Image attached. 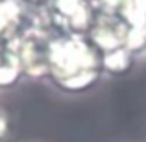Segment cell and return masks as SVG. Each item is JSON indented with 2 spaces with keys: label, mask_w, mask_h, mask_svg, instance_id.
Returning <instances> with one entry per match:
<instances>
[{
  "label": "cell",
  "mask_w": 146,
  "mask_h": 142,
  "mask_svg": "<svg viewBox=\"0 0 146 142\" xmlns=\"http://www.w3.org/2000/svg\"><path fill=\"white\" fill-rule=\"evenodd\" d=\"M129 32V24L118 13L98 11L93 20V26L87 32V37L100 52L122 48L126 44V37Z\"/></svg>",
  "instance_id": "5b68a950"
},
{
  "label": "cell",
  "mask_w": 146,
  "mask_h": 142,
  "mask_svg": "<svg viewBox=\"0 0 146 142\" xmlns=\"http://www.w3.org/2000/svg\"><path fill=\"white\" fill-rule=\"evenodd\" d=\"M118 15L129 26L146 24V0H124Z\"/></svg>",
  "instance_id": "ba28073f"
},
{
  "label": "cell",
  "mask_w": 146,
  "mask_h": 142,
  "mask_svg": "<svg viewBox=\"0 0 146 142\" xmlns=\"http://www.w3.org/2000/svg\"><path fill=\"white\" fill-rule=\"evenodd\" d=\"M137 57L124 46L102 53V72L104 78H124L135 68Z\"/></svg>",
  "instance_id": "52a82bcc"
},
{
  "label": "cell",
  "mask_w": 146,
  "mask_h": 142,
  "mask_svg": "<svg viewBox=\"0 0 146 142\" xmlns=\"http://www.w3.org/2000/svg\"><path fill=\"white\" fill-rule=\"evenodd\" d=\"M35 26H46L43 9L22 0H0V43H13Z\"/></svg>",
  "instance_id": "277c9868"
},
{
  "label": "cell",
  "mask_w": 146,
  "mask_h": 142,
  "mask_svg": "<svg viewBox=\"0 0 146 142\" xmlns=\"http://www.w3.org/2000/svg\"><path fill=\"white\" fill-rule=\"evenodd\" d=\"M43 13L56 35H87L98 11L89 0H48Z\"/></svg>",
  "instance_id": "7a4b0ae2"
},
{
  "label": "cell",
  "mask_w": 146,
  "mask_h": 142,
  "mask_svg": "<svg viewBox=\"0 0 146 142\" xmlns=\"http://www.w3.org/2000/svg\"><path fill=\"white\" fill-rule=\"evenodd\" d=\"M89 2H91V0H89Z\"/></svg>",
  "instance_id": "7c38bea8"
},
{
  "label": "cell",
  "mask_w": 146,
  "mask_h": 142,
  "mask_svg": "<svg viewBox=\"0 0 146 142\" xmlns=\"http://www.w3.org/2000/svg\"><path fill=\"white\" fill-rule=\"evenodd\" d=\"M22 78V67L13 44L0 43V90L15 87Z\"/></svg>",
  "instance_id": "8992f818"
},
{
  "label": "cell",
  "mask_w": 146,
  "mask_h": 142,
  "mask_svg": "<svg viewBox=\"0 0 146 142\" xmlns=\"http://www.w3.org/2000/svg\"><path fill=\"white\" fill-rule=\"evenodd\" d=\"M22 2H26L28 6H32V7H39V9H43V7L48 4V0H22Z\"/></svg>",
  "instance_id": "8fae6325"
},
{
  "label": "cell",
  "mask_w": 146,
  "mask_h": 142,
  "mask_svg": "<svg viewBox=\"0 0 146 142\" xmlns=\"http://www.w3.org/2000/svg\"><path fill=\"white\" fill-rule=\"evenodd\" d=\"M102 52L87 35H56L50 46V81L65 94H83L102 81Z\"/></svg>",
  "instance_id": "6da1fadb"
},
{
  "label": "cell",
  "mask_w": 146,
  "mask_h": 142,
  "mask_svg": "<svg viewBox=\"0 0 146 142\" xmlns=\"http://www.w3.org/2000/svg\"><path fill=\"white\" fill-rule=\"evenodd\" d=\"M96 11H107V13H118L124 0H91Z\"/></svg>",
  "instance_id": "30bf717a"
},
{
  "label": "cell",
  "mask_w": 146,
  "mask_h": 142,
  "mask_svg": "<svg viewBox=\"0 0 146 142\" xmlns=\"http://www.w3.org/2000/svg\"><path fill=\"white\" fill-rule=\"evenodd\" d=\"M124 48L129 50L135 57L146 53V24L129 26V32H128V37H126Z\"/></svg>",
  "instance_id": "9c48e42d"
},
{
  "label": "cell",
  "mask_w": 146,
  "mask_h": 142,
  "mask_svg": "<svg viewBox=\"0 0 146 142\" xmlns=\"http://www.w3.org/2000/svg\"><path fill=\"white\" fill-rule=\"evenodd\" d=\"M56 33L46 26H35L13 41V48L21 61L22 74L30 79L50 78V46Z\"/></svg>",
  "instance_id": "3957f363"
}]
</instances>
